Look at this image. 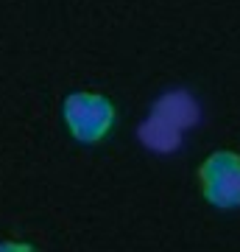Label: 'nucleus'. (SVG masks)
<instances>
[{
	"mask_svg": "<svg viewBox=\"0 0 240 252\" xmlns=\"http://www.w3.org/2000/svg\"><path fill=\"white\" fill-rule=\"evenodd\" d=\"M62 118L79 143H98L115 126V104L101 93H70L62 104Z\"/></svg>",
	"mask_w": 240,
	"mask_h": 252,
	"instance_id": "f257e3e1",
	"label": "nucleus"
},
{
	"mask_svg": "<svg viewBox=\"0 0 240 252\" xmlns=\"http://www.w3.org/2000/svg\"><path fill=\"white\" fill-rule=\"evenodd\" d=\"M3 250H31L28 244H11V241H6V244H0V252Z\"/></svg>",
	"mask_w": 240,
	"mask_h": 252,
	"instance_id": "39448f33",
	"label": "nucleus"
},
{
	"mask_svg": "<svg viewBox=\"0 0 240 252\" xmlns=\"http://www.w3.org/2000/svg\"><path fill=\"white\" fill-rule=\"evenodd\" d=\"M151 115L162 118L170 126H176V129L185 132V129L198 124V104L187 90H168L154 101Z\"/></svg>",
	"mask_w": 240,
	"mask_h": 252,
	"instance_id": "7ed1b4c3",
	"label": "nucleus"
},
{
	"mask_svg": "<svg viewBox=\"0 0 240 252\" xmlns=\"http://www.w3.org/2000/svg\"><path fill=\"white\" fill-rule=\"evenodd\" d=\"M201 193L213 207H240V154L213 152L198 168Z\"/></svg>",
	"mask_w": 240,
	"mask_h": 252,
	"instance_id": "f03ea898",
	"label": "nucleus"
},
{
	"mask_svg": "<svg viewBox=\"0 0 240 252\" xmlns=\"http://www.w3.org/2000/svg\"><path fill=\"white\" fill-rule=\"evenodd\" d=\"M137 137L148 152H157V154H170L182 146V129L170 126L168 121H162L157 115H148L142 121L140 129H137Z\"/></svg>",
	"mask_w": 240,
	"mask_h": 252,
	"instance_id": "20e7f679",
	"label": "nucleus"
}]
</instances>
